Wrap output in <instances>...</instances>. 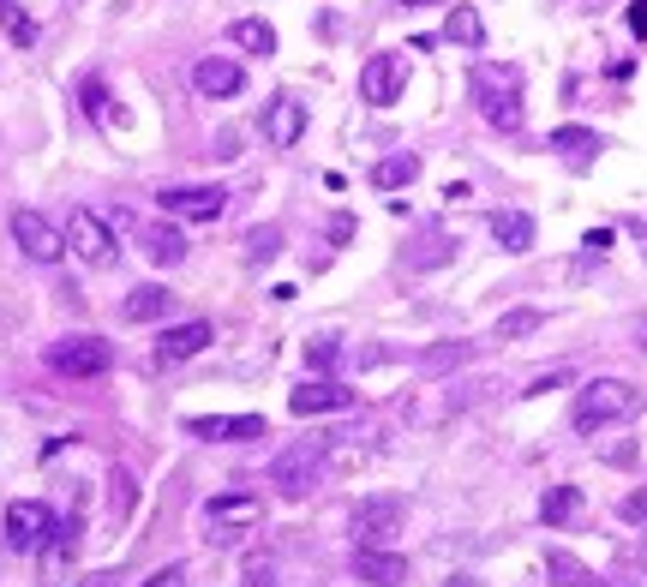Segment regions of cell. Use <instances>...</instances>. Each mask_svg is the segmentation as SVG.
I'll list each match as a JSON object with an SVG mask.
<instances>
[{"label": "cell", "mask_w": 647, "mask_h": 587, "mask_svg": "<svg viewBox=\"0 0 647 587\" xmlns=\"http://www.w3.org/2000/svg\"><path fill=\"white\" fill-rule=\"evenodd\" d=\"M468 90H474V108H480L486 126L522 132V66H510V60H474Z\"/></svg>", "instance_id": "obj_1"}, {"label": "cell", "mask_w": 647, "mask_h": 587, "mask_svg": "<svg viewBox=\"0 0 647 587\" xmlns=\"http://www.w3.org/2000/svg\"><path fill=\"white\" fill-rule=\"evenodd\" d=\"M636 414H642V390H636V384H624V378H594V384H582L570 420H576L582 438H594V432L624 426V420H636Z\"/></svg>", "instance_id": "obj_2"}, {"label": "cell", "mask_w": 647, "mask_h": 587, "mask_svg": "<svg viewBox=\"0 0 647 587\" xmlns=\"http://www.w3.org/2000/svg\"><path fill=\"white\" fill-rule=\"evenodd\" d=\"M324 474H330V438H294L270 462V486L282 498H312L324 486Z\"/></svg>", "instance_id": "obj_3"}, {"label": "cell", "mask_w": 647, "mask_h": 587, "mask_svg": "<svg viewBox=\"0 0 647 587\" xmlns=\"http://www.w3.org/2000/svg\"><path fill=\"white\" fill-rule=\"evenodd\" d=\"M258 522H264V498L258 492H222V498L204 504V540L210 546H234V540L258 534Z\"/></svg>", "instance_id": "obj_4"}, {"label": "cell", "mask_w": 647, "mask_h": 587, "mask_svg": "<svg viewBox=\"0 0 647 587\" xmlns=\"http://www.w3.org/2000/svg\"><path fill=\"white\" fill-rule=\"evenodd\" d=\"M60 234H66V252H72L78 264H90V270H108V264L120 258V246H114V228H108L96 210H84V204L66 216V228H60Z\"/></svg>", "instance_id": "obj_5"}, {"label": "cell", "mask_w": 647, "mask_h": 587, "mask_svg": "<svg viewBox=\"0 0 647 587\" xmlns=\"http://www.w3.org/2000/svg\"><path fill=\"white\" fill-rule=\"evenodd\" d=\"M402 528H408V504H402V498H360V504H354V516H348V534H354V546H360V552L390 546Z\"/></svg>", "instance_id": "obj_6"}, {"label": "cell", "mask_w": 647, "mask_h": 587, "mask_svg": "<svg viewBox=\"0 0 647 587\" xmlns=\"http://www.w3.org/2000/svg\"><path fill=\"white\" fill-rule=\"evenodd\" d=\"M48 366H54L60 378H102V372L114 366V348H108L102 336H60V342L48 348Z\"/></svg>", "instance_id": "obj_7"}, {"label": "cell", "mask_w": 647, "mask_h": 587, "mask_svg": "<svg viewBox=\"0 0 647 587\" xmlns=\"http://www.w3.org/2000/svg\"><path fill=\"white\" fill-rule=\"evenodd\" d=\"M54 510L48 504H36V498H18L12 510H6V546L12 552H48L54 546Z\"/></svg>", "instance_id": "obj_8"}, {"label": "cell", "mask_w": 647, "mask_h": 587, "mask_svg": "<svg viewBox=\"0 0 647 587\" xmlns=\"http://www.w3.org/2000/svg\"><path fill=\"white\" fill-rule=\"evenodd\" d=\"M12 240L30 264H60L66 258V234L42 216V210H12Z\"/></svg>", "instance_id": "obj_9"}, {"label": "cell", "mask_w": 647, "mask_h": 587, "mask_svg": "<svg viewBox=\"0 0 647 587\" xmlns=\"http://www.w3.org/2000/svg\"><path fill=\"white\" fill-rule=\"evenodd\" d=\"M402 90H408V54H372L366 60V72H360V96L372 102V108H390V102H402Z\"/></svg>", "instance_id": "obj_10"}, {"label": "cell", "mask_w": 647, "mask_h": 587, "mask_svg": "<svg viewBox=\"0 0 647 587\" xmlns=\"http://www.w3.org/2000/svg\"><path fill=\"white\" fill-rule=\"evenodd\" d=\"M156 204L162 216H180V222H216L228 210V192L222 186H162Z\"/></svg>", "instance_id": "obj_11"}, {"label": "cell", "mask_w": 647, "mask_h": 587, "mask_svg": "<svg viewBox=\"0 0 647 587\" xmlns=\"http://www.w3.org/2000/svg\"><path fill=\"white\" fill-rule=\"evenodd\" d=\"M210 342H216V324H210V318H186V324L162 330V342H156V366H180V360H198V354H204Z\"/></svg>", "instance_id": "obj_12"}, {"label": "cell", "mask_w": 647, "mask_h": 587, "mask_svg": "<svg viewBox=\"0 0 647 587\" xmlns=\"http://www.w3.org/2000/svg\"><path fill=\"white\" fill-rule=\"evenodd\" d=\"M186 432L204 444H246V438H264V420L258 414H192Z\"/></svg>", "instance_id": "obj_13"}, {"label": "cell", "mask_w": 647, "mask_h": 587, "mask_svg": "<svg viewBox=\"0 0 647 587\" xmlns=\"http://www.w3.org/2000/svg\"><path fill=\"white\" fill-rule=\"evenodd\" d=\"M192 84H198V96L228 102V96H240V90H246V66H240V60H228V54H204V60L192 66Z\"/></svg>", "instance_id": "obj_14"}, {"label": "cell", "mask_w": 647, "mask_h": 587, "mask_svg": "<svg viewBox=\"0 0 647 587\" xmlns=\"http://www.w3.org/2000/svg\"><path fill=\"white\" fill-rule=\"evenodd\" d=\"M288 408H294L300 420H312V414H342V408H354V390L336 384V378H306V384L288 396Z\"/></svg>", "instance_id": "obj_15"}, {"label": "cell", "mask_w": 647, "mask_h": 587, "mask_svg": "<svg viewBox=\"0 0 647 587\" xmlns=\"http://www.w3.org/2000/svg\"><path fill=\"white\" fill-rule=\"evenodd\" d=\"M258 132H264L276 150H294L300 132H306V108H300L294 96H270V108L258 114Z\"/></svg>", "instance_id": "obj_16"}, {"label": "cell", "mask_w": 647, "mask_h": 587, "mask_svg": "<svg viewBox=\"0 0 647 587\" xmlns=\"http://www.w3.org/2000/svg\"><path fill=\"white\" fill-rule=\"evenodd\" d=\"M354 582H366V587H402V582H408V558H402V552H390V546L354 552Z\"/></svg>", "instance_id": "obj_17"}, {"label": "cell", "mask_w": 647, "mask_h": 587, "mask_svg": "<svg viewBox=\"0 0 647 587\" xmlns=\"http://www.w3.org/2000/svg\"><path fill=\"white\" fill-rule=\"evenodd\" d=\"M486 228H492V240L504 252H534V216L528 210H492Z\"/></svg>", "instance_id": "obj_18"}, {"label": "cell", "mask_w": 647, "mask_h": 587, "mask_svg": "<svg viewBox=\"0 0 647 587\" xmlns=\"http://www.w3.org/2000/svg\"><path fill=\"white\" fill-rule=\"evenodd\" d=\"M132 324H156V318H168L174 312V294L162 288V282H144V288H132L126 294V306H120Z\"/></svg>", "instance_id": "obj_19"}, {"label": "cell", "mask_w": 647, "mask_h": 587, "mask_svg": "<svg viewBox=\"0 0 647 587\" xmlns=\"http://www.w3.org/2000/svg\"><path fill=\"white\" fill-rule=\"evenodd\" d=\"M408 180H420V156H414V150H396V156H378V162H372V186H378V192H396V186H408Z\"/></svg>", "instance_id": "obj_20"}, {"label": "cell", "mask_w": 647, "mask_h": 587, "mask_svg": "<svg viewBox=\"0 0 647 587\" xmlns=\"http://www.w3.org/2000/svg\"><path fill=\"white\" fill-rule=\"evenodd\" d=\"M576 516H582V486H546L540 522H546V528H570Z\"/></svg>", "instance_id": "obj_21"}, {"label": "cell", "mask_w": 647, "mask_h": 587, "mask_svg": "<svg viewBox=\"0 0 647 587\" xmlns=\"http://www.w3.org/2000/svg\"><path fill=\"white\" fill-rule=\"evenodd\" d=\"M546 576H552L558 587H606L588 564H582V558H576V552H564V546H552V552H546Z\"/></svg>", "instance_id": "obj_22"}, {"label": "cell", "mask_w": 647, "mask_h": 587, "mask_svg": "<svg viewBox=\"0 0 647 587\" xmlns=\"http://www.w3.org/2000/svg\"><path fill=\"white\" fill-rule=\"evenodd\" d=\"M228 42H234L240 54H276V24H264V18H234V24H228Z\"/></svg>", "instance_id": "obj_23"}, {"label": "cell", "mask_w": 647, "mask_h": 587, "mask_svg": "<svg viewBox=\"0 0 647 587\" xmlns=\"http://www.w3.org/2000/svg\"><path fill=\"white\" fill-rule=\"evenodd\" d=\"M474 360V342H432L426 354H420V372L426 378H444V372H456V366H468Z\"/></svg>", "instance_id": "obj_24"}, {"label": "cell", "mask_w": 647, "mask_h": 587, "mask_svg": "<svg viewBox=\"0 0 647 587\" xmlns=\"http://www.w3.org/2000/svg\"><path fill=\"white\" fill-rule=\"evenodd\" d=\"M600 144H606V138L588 132V126H558V132H552V150H558V156H576V162H594Z\"/></svg>", "instance_id": "obj_25"}, {"label": "cell", "mask_w": 647, "mask_h": 587, "mask_svg": "<svg viewBox=\"0 0 647 587\" xmlns=\"http://www.w3.org/2000/svg\"><path fill=\"white\" fill-rule=\"evenodd\" d=\"M444 42L480 48V42H486V24H480V12H474V6H450V18H444Z\"/></svg>", "instance_id": "obj_26"}, {"label": "cell", "mask_w": 647, "mask_h": 587, "mask_svg": "<svg viewBox=\"0 0 647 587\" xmlns=\"http://www.w3.org/2000/svg\"><path fill=\"white\" fill-rule=\"evenodd\" d=\"M138 240H144V252L156 264H180L186 258V234L180 228H138Z\"/></svg>", "instance_id": "obj_27"}, {"label": "cell", "mask_w": 647, "mask_h": 587, "mask_svg": "<svg viewBox=\"0 0 647 587\" xmlns=\"http://www.w3.org/2000/svg\"><path fill=\"white\" fill-rule=\"evenodd\" d=\"M540 324H546L540 306H516V312H504V318L492 324V342H522V336H534Z\"/></svg>", "instance_id": "obj_28"}, {"label": "cell", "mask_w": 647, "mask_h": 587, "mask_svg": "<svg viewBox=\"0 0 647 587\" xmlns=\"http://www.w3.org/2000/svg\"><path fill=\"white\" fill-rule=\"evenodd\" d=\"M0 24H6V36H12L18 48H30V42H36V24H30V12H24L18 0H0Z\"/></svg>", "instance_id": "obj_29"}, {"label": "cell", "mask_w": 647, "mask_h": 587, "mask_svg": "<svg viewBox=\"0 0 647 587\" xmlns=\"http://www.w3.org/2000/svg\"><path fill=\"white\" fill-rule=\"evenodd\" d=\"M78 102H84V114H90V120L114 126V108H108V90H102V78H84V84H78Z\"/></svg>", "instance_id": "obj_30"}, {"label": "cell", "mask_w": 647, "mask_h": 587, "mask_svg": "<svg viewBox=\"0 0 647 587\" xmlns=\"http://www.w3.org/2000/svg\"><path fill=\"white\" fill-rule=\"evenodd\" d=\"M336 360H342V342L336 336H312L306 342V366L312 372H336Z\"/></svg>", "instance_id": "obj_31"}, {"label": "cell", "mask_w": 647, "mask_h": 587, "mask_svg": "<svg viewBox=\"0 0 647 587\" xmlns=\"http://www.w3.org/2000/svg\"><path fill=\"white\" fill-rule=\"evenodd\" d=\"M270 252H282V228H252L246 234V264H264Z\"/></svg>", "instance_id": "obj_32"}, {"label": "cell", "mask_w": 647, "mask_h": 587, "mask_svg": "<svg viewBox=\"0 0 647 587\" xmlns=\"http://www.w3.org/2000/svg\"><path fill=\"white\" fill-rule=\"evenodd\" d=\"M618 516H624V522H636V528H647V486H642V492H630V498L618 504Z\"/></svg>", "instance_id": "obj_33"}, {"label": "cell", "mask_w": 647, "mask_h": 587, "mask_svg": "<svg viewBox=\"0 0 647 587\" xmlns=\"http://www.w3.org/2000/svg\"><path fill=\"white\" fill-rule=\"evenodd\" d=\"M270 576H276L270 558H252V564H246V587H282V582H270Z\"/></svg>", "instance_id": "obj_34"}, {"label": "cell", "mask_w": 647, "mask_h": 587, "mask_svg": "<svg viewBox=\"0 0 647 587\" xmlns=\"http://www.w3.org/2000/svg\"><path fill=\"white\" fill-rule=\"evenodd\" d=\"M144 587H186V564H162V570H156Z\"/></svg>", "instance_id": "obj_35"}, {"label": "cell", "mask_w": 647, "mask_h": 587, "mask_svg": "<svg viewBox=\"0 0 647 587\" xmlns=\"http://www.w3.org/2000/svg\"><path fill=\"white\" fill-rule=\"evenodd\" d=\"M582 246H588V258H600V252H612V246H618V240H612V228H594V234H588V240H582Z\"/></svg>", "instance_id": "obj_36"}, {"label": "cell", "mask_w": 647, "mask_h": 587, "mask_svg": "<svg viewBox=\"0 0 647 587\" xmlns=\"http://www.w3.org/2000/svg\"><path fill=\"white\" fill-rule=\"evenodd\" d=\"M114 510H120V516L132 510V480H126V474H114Z\"/></svg>", "instance_id": "obj_37"}, {"label": "cell", "mask_w": 647, "mask_h": 587, "mask_svg": "<svg viewBox=\"0 0 647 587\" xmlns=\"http://www.w3.org/2000/svg\"><path fill=\"white\" fill-rule=\"evenodd\" d=\"M216 156L234 162V156H240V132H222V138H216Z\"/></svg>", "instance_id": "obj_38"}, {"label": "cell", "mask_w": 647, "mask_h": 587, "mask_svg": "<svg viewBox=\"0 0 647 587\" xmlns=\"http://www.w3.org/2000/svg\"><path fill=\"white\" fill-rule=\"evenodd\" d=\"M630 30L647 42V0H630Z\"/></svg>", "instance_id": "obj_39"}, {"label": "cell", "mask_w": 647, "mask_h": 587, "mask_svg": "<svg viewBox=\"0 0 647 587\" xmlns=\"http://www.w3.org/2000/svg\"><path fill=\"white\" fill-rule=\"evenodd\" d=\"M84 587H120V582H114V576H90Z\"/></svg>", "instance_id": "obj_40"}, {"label": "cell", "mask_w": 647, "mask_h": 587, "mask_svg": "<svg viewBox=\"0 0 647 587\" xmlns=\"http://www.w3.org/2000/svg\"><path fill=\"white\" fill-rule=\"evenodd\" d=\"M390 6H432V0H390Z\"/></svg>", "instance_id": "obj_41"}, {"label": "cell", "mask_w": 647, "mask_h": 587, "mask_svg": "<svg viewBox=\"0 0 647 587\" xmlns=\"http://www.w3.org/2000/svg\"><path fill=\"white\" fill-rule=\"evenodd\" d=\"M636 564H642V570H647V540H642V552H636Z\"/></svg>", "instance_id": "obj_42"}]
</instances>
